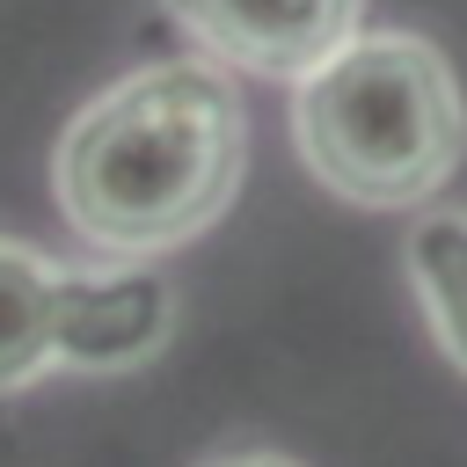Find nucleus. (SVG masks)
Listing matches in <instances>:
<instances>
[{
    "label": "nucleus",
    "instance_id": "1",
    "mask_svg": "<svg viewBox=\"0 0 467 467\" xmlns=\"http://www.w3.org/2000/svg\"><path fill=\"white\" fill-rule=\"evenodd\" d=\"M241 168L248 117L234 80L197 58H161L124 73L66 124L51 153V197L88 248L153 263L234 204Z\"/></svg>",
    "mask_w": 467,
    "mask_h": 467
},
{
    "label": "nucleus",
    "instance_id": "2",
    "mask_svg": "<svg viewBox=\"0 0 467 467\" xmlns=\"http://www.w3.org/2000/svg\"><path fill=\"white\" fill-rule=\"evenodd\" d=\"M292 153L328 197L401 212L438 197L467 161V95L438 44L409 29H358L299 73Z\"/></svg>",
    "mask_w": 467,
    "mask_h": 467
},
{
    "label": "nucleus",
    "instance_id": "3",
    "mask_svg": "<svg viewBox=\"0 0 467 467\" xmlns=\"http://www.w3.org/2000/svg\"><path fill=\"white\" fill-rule=\"evenodd\" d=\"M175 328V292L146 263L80 270L51 263L29 241H0V394L44 379L51 365L73 372H124L146 365Z\"/></svg>",
    "mask_w": 467,
    "mask_h": 467
},
{
    "label": "nucleus",
    "instance_id": "4",
    "mask_svg": "<svg viewBox=\"0 0 467 467\" xmlns=\"http://www.w3.org/2000/svg\"><path fill=\"white\" fill-rule=\"evenodd\" d=\"M219 66L299 80L365 29V0H161Z\"/></svg>",
    "mask_w": 467,
    "mask_h": 467
},
{
    "label": "nucleus",
    "instance_id": "5",
    "mask_svg": "<svg viewBox=\"0 0 467 467\" xmlns=\"http://www.w3.org/2000/svg\"><path fill=\"white\" fill-rule=\"evenodd\" d=\"M401 263L438 350L467 372V212H423L401 241Z\"/></svg>",
    "mask_w": 467,
    "mask_h": 467
},
{
    "label": "nucleus",
    "instance_id": "6",
    "mask_svg": "<svg viewBox=\"0 0 467 467\" xmlns=\"http://www.w3.org/2000/svg\"><path fill=\"white\" fill-rule=\"evenodd\" d=\"M212 467H299V460H285V452H226Z\"/></svg>",
    "mask_w": 467,
    "mask_h": 467
}]
</instances>
